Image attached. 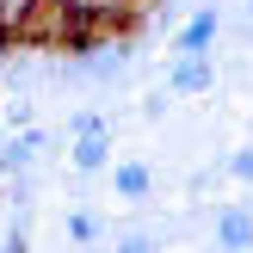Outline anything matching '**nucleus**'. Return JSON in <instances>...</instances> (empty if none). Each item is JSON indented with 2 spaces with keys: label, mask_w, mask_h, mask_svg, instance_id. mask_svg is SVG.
Instances as JSON below:
<instances>
[{
  "label": "nucleus",
  "mask_w": 253,
  "mask_h": 253,
  "mask_svg": "<svg viewBox=\"0 0 253 253\" xmlns=\"http://www.w3.org/2000/svg\"><path fill=\"white\" fill-rule=\"evenodd\" d=\"M167 86H173L179 99L210 93V86H216V62H210V49H179V62L167 68Z\"/></svg>",
  "instance_id": "1"
},
{
  "label": "nucleus",
  "mask_w": 253,
  "mask_h": 253,
  "mask_svg": "<svg viewBox=\"0 0 253 253\" xmlns=\"http://www.w3.org/2000/svg\"><path fill=\"white\" fill-rule=\"evenodd\" d=\"M68 161H74L81 173H105V161H111V130H81Z\"/></svg>",
  "instance_id": "2"
},
{
  "label": "nucleus",
  "mask_w": 253,
  "mask_h": 253,
  "mask_svg": "<svg viewBox=\"0 0 253 253\" xmlns=\"http://www.w3.org/2000/svg\"><path fill=\"white\" fill-rule=\"evenodd\" d=\"M222 37V12L216 6H198L192 19H185V31H179V49H210Z\"/></svg>",
  "instance_id": "3"
},
{
  "label": "nucleus",
  "mask_w": 253,
  "mask_h": 253,
  "mask_svg": "<svg viewBox=\"0 0 253 253\" xmlns=\"http://www.w3.org/2000/svg\"><path fill=\"white\" fill-rule=\"evenodd\" d=\"M216 241H222V247H253V210H247V204H229V210L216 216Z\"/></svg>",
  "instance_id": "4"
},
{
  "label": "nucleus",
  "mask_w": 253,
  "mask_h": 253,
  "mask_svg": "<svg viewBox=\"0 0 253 253\" xmlns=\"http://www.w3.org/2000/svg\"><path fill=\"white\" fill-rule=\"evenodd\" d=\"M111 185H118V198H130V204H142V198L155 192V173H148V161H124V167L111 173Z\"/></svg>",
  "instance_id": "5"
},
{
  "label": "nucleus",
  "mask_w": 253,
  "mask_h": 253,
  "mask_svg": "<svg viewBox=\"0 0 253 253\" xmlns=\"http://www.w3.org/2000/svg\"><path fill=\"white\" fill-rule=\"evenodd\" d=\"M37 148H43V130H19L12 142H0V173H19L37 161Z\"/></svg>",
  "instance_id": "6"
},
{
  "label": "nucleus",
  "mask_w": 253,
  "mask_h": 253,
  "mask_svg": "<svg viewBox=\"0 0 253 253\" xmlns=\"http://www.w3.org/2000/svg\"><path fill=\"white\" fill-rule=\"evenodd\" d=\"M68 235H74V241H99V216L74 210V216H68Z\"/></svg>",
  "instance_id": "7"
},
{
  "label": "nucleus",
  "mask_w": 253,
  "mask_h": 253,
  "mask_svg": "<svg viewBox=\"0 0 253 253\" xmlns=\"http://www.w3.org/2000/svg\"><path fill=\"white\" fill-rule=\"evenodd\" d=\"M229 173L241 185H253V148H235V155H229Z\"/></svg>",
  "instance_id": "8"
},
{
  "label": "nucleus",
  "mask_w": 253,
  "mask_h": 253,
  "mask_svg": "<svg viewBox=\"0 0 253 253\" xmlns=\"http://www.w3.org/2000/svg\"><path fill=\"white\" fill-rule=\"evenodd\" d=\"M81 130H105V118H99V111H74V136Z\"/></svg>",
  "instance_id": "9"
},
{
  "label": "nucleus",
  "mask_w": 253,
  "mask_h": 253,
  "mask_svg": "<svg viewBox=\"0 0 253 253\" xmlns=\"http://www.w3.org/2000/svg\"><path fill=\"white\" fill-rule=\"evenodd\" d=\"M247 19H253V0H247Z\"/></svg>",
  "instance_id": "10"
}]
</instances>
